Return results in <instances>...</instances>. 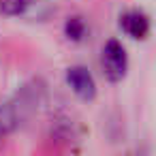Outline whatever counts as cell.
Returning <instances> with one entry per match:
<instances>
[{
	"mask_svg": "<svg viewBox=\"0 0 156 156\" xmlns=\"http://www.w3.org/2000/svg\"><path fill=\"white\" fill-rule=\"evenodd\" d=\"M45 101V86L43 81L34 79L26 83L15 96L0 105V137L11 135L17 130Z\"/></svg>",
	"mask_w": 156,
	"mask_h": 156,
	"instance_id": "cell-1",
	"label": "cell"
},
{
	"mask_svg": "<svg viewBox=\"0 0 156 156\" xmlns=\"http://www.w3.org/2000/svg\"><path fill=\"white\" fill-rule=\"evenodd\" d=\"M101 64H103V73L109 81H120L128 71V56H126L124 45L115 39H109L103 45Z\"/></svg>",
	"mask_w": 156,
	"mask_h": 156,
	"instance_id": "cell-2",
	"label": "cell"
},
{
	"mask_svg": "<svg viewBox=\"0 0 156 156\" xmlns=\"http://www.w3.org/2000/svg\"><path fill=\"white\" fill-rule=\"evenodd\" d=\"M66 83L81 101H92L96 96V81L86 66H71L66 71Z\"/></svg>",
	"mask_w": 156,
	"mask_h": 156,
	"instance_id": "cell-3",
	"label": "cell"
},
{
	"mask_svg": "<svg viewBox=\"0 0 156 156\" xmlns=\"http://www.w3.org/2000/svg\"><path fill=\"white\" fill-rule=\"evenodd\" d=\"M120 28L126 37L141 41L150 34V17L139 9H130V11L120 15Z\"/></svg>",
	"mask_w": 156,
	"mask_h": 156,
	"instance_id": "cell-4",
	"label": "cell"
},
{
	"mask_svg": "<svg viewBox=\"0 0 156 156\" xmlns=\"http://www.w3.org/2000/svg\"><path fill=\"white\" fill-rule=\"evenodd\" d=\"M86 32H88V26H86V22H83V17H69L66 22H64V37L69 39V41H73V43H79V41H83L86 39Z\"/></svg>",
	"mask_w": 156,
	"mask_h": 156,
	"instance_id": "cell-5",
	"label": "cell"
},
{
	"mask_svg": "<svg viewBox=\"0 0 156 156\" xmlns=\"http://www.w3.org/2000/svg\"><path fill=\"white\" fill-rule=\"evenodd\" d=\"M28 7H30V0H0V13L7 17L24 15Z\"/></svg>",
	"mask_w": 156,
	"mask_h": 156,
	"instance_id": "cell-6",
	"label": "cell"
}]
</instances>
